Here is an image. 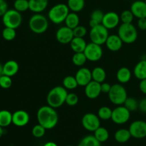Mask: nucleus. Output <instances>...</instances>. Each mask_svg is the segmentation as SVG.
<instances>
[{"mask_svg":"<svg viewBox=\"0 0 146 146\" xmlns=\"http://www.w3.org/2000/svg\"><path fill=\"white\" fill-rule=\"evenodd\" d=\"M38 124L42 125L46 130H50L56 126L58 121V115L55 108L49 105L40 107L36 113Z\"/></svg>","mask_w":146,"mask_h":146,"instance_id":"1","label":"nucleus"},{"mask_svg":"<svg viewBox=\"0 0 146 146\" xmlns=\"http://www.w3.org/2000/svg\"><path fill=\"white\" fill-rule=\"evenodd\" d=\"M68 92L62 86H56L48 92L46 97L48 105L54 108H58L66 103Z\"/></svg>","mask_w":146,"mask_h":146,"instance_id":"2","label":"nucleus"},{"mask_svg":"<svg viewBox=\"0 0 146 146\" xmlns=\"http://www.w3.org/2000/svg\"><path fill=\"white\" fill-rule=\"evenodd\" d=\"M69 9L67 4H57L48 11V17L50 21L56 24H59L65 21L66 18L69 14Z\"/></svg>","mask_w":146,"mask_h":146,"instance_id":"3","label":"nucleus"},{"mask_svg":"<svg viewBox=\"0 0 146 146\" xmlns=\"http://www.w3.org/2000/svg\"><path fill=\"white\" fill-rule=\"evenodd\" d=\"M29 26L30 29L35 34H43L48 29V21L46 17L41 13L34 14L29 19Z\"/></svg>","mask_w":146,"mask_h":146,"instance_id":"4","label":"nucleus"},{"mask_svg":"<svg viewBox=\"0 0 146 146\" xmlns=\"http://www.w3.org/2000/svg\"><path fill=\"white\" fill-rule=\"evenodd\" d=\"M118 35L123 41L126 44H131L136 41L138 38V31L135 26L131 24H123L119 27L118 30Z\"/></svg>","mask_w":146,"mask_h":146,"instance_id":"5","label":"nucleus"},{"mask_svg":"<svg viewBox=\"0 0 146 146\" xmlns=\"http://www.w3.org/2000/svg\"><path fill=\"white\" fill-rule=\"evenodd\" d=\"M108 97L113 104L121 105L124 104L128 98V94L125 88L122 84H115L111 87V90L108 93Z\"/></svg>","mask_w":146,"mask_h":146,"instance_id":"6","label":"nucleus"},{"mask_svg":"<svg viewBox=\"0 0 146 146\" xmlns=\"http://www.w3.org/2000/svg\"><path fill=\"white\" fill-rule=\"evenodd\" d=\"M2 22L5 27L12 29H17L20 27L22 22V16L14 9H8L7 12L3 15Z\"/></svg>","mask_w":146,"mask_h":146,"instance_id":"7","label":"nucleus"},{"mask_svg":"<svg viewBox=\"0 0 146 146\" xmlns=\"http://www.w3.org/2000/svg\"><path fill=\"white\" fill-rule=\"evenodd\" d=\"M89 36L91 42L102 45L106 44V42L109 36L108 29H107L102 24H101L91 29Z\"/></svg>","mask_w":146,"mask_h":146,"instance_id":"8","label":"nucleus"},{"mask_svg":"<svg viewBox=\"0 0 146 146\" xmlns=\"http://www.w3.org/2000/svg\"><path fill=\"white\" fill-rule=\"evenodd\" d=\"M98 115L92 113H88L83 116L81 119L82 126L86 130L94 132L100 127L101 121Z\"/></svg>","mask_w":146,"mask_h":146,"instance_id":"9","label":"nucleus"},{"mask_svg":"<svg viewBox=\"0 0 146 146\" xmlns=\"http://www.w3.org/2000/svg\"><path fill=\"white\" fill-rule=\"evenodd\" d=\"M131 117V112L125 106L119 105L112 111L111 120L114 123L122 125L126 123Z\"/></svg>","mask_w":146,"mask_h":146,"instance_id":"10","label":"nucleus"},{"mask_svg":"<svg viewBox=\"0 0 146 146\" xmlns=\"http://www.w3.org/2000/svg\"><path fill=\"white\" fill-rule=\"evenodd\" d=\"M84 53L86 57L87 60L91 62H96L101 60L103 56V50L101 45L90 42L87 44Z\"/></svg>","mask_w":146,"mask_h":146,"instance_id":"11","label":"nucleus"},{"mask_svg":"<svg viewBox=\"0 0 146 146\" xmlns=\"http://www.w3.org/2000/svg\"><path fill=\"white\" fill-rule=\"evenodd\" d=\"M131 137L137 139L146 137V122L143 120H135L133 122L129 127Z\"/></svg>","mask_w":146,"mask_h":146,"instance_id":"12","label":"nucleus"},{"mask_svg":"<svg viewBox=\"0 0 146 146\" xmlns=\"http://www.w3.org/2000/svg\"><path fill=\"white\" fill-rule=\"evenodd\" d=\"M56 37L57 41L61 44H68L74 39V31H73L72 29H70L69 27L64 26L57 30L56 33Z\"/></svg>","mask_w":146,"mask_h":146,"instance_id":"13","label":"nucleus"},{"mask_svg":"<svg viewBox=\"0 0 146 146\" xmlns=\"http://www.w3.org/2000/svg\"><path fill=\"white\" fill-rule=\"evenodd\" d=\"M75 77L78 84L81 87H86L90 82L92 81L91 71L86 67H81L76 73Z\"/></svg>","mask_w":146,"mask_h":146,"instance_id":"14","label":"nucleus"},{"mask_svg":"<svg viewBox=\"0 0 146 146\" xmlns=\"http://www.w3.org/2000/svg\"><path fill=\"white\" fill-rule=\"evenodd\" d=\"M120 16L114 11H109L104 14L102 24L107 29H112L115 28L119 24Z\"/></svg>","mask_w":146,"mask_h":146,"instance_id":"15","label":"nucleus"},{"mask_svg":"<svg viewBox=\"0 0 146 146\" xmlns=\"http://www.w3.org/2000/svg\"><path fill=\"white\" fill-rule=\"evenodd\" d=\"M29 120V115L25 110H17L12 113V123L17 127H24L27 125Z\"/></svg>","mask_w":146,"mask_h":146,"instance_id":"16","label":"nucleus"},{"mask_svg":"<svg viewBox=\"0 0 146 146\" xmlns=\"http://www.w3.org/2000/svg\"><path fill=\"white\" fill-rule=\"evenodd\" d=\"M101 93V83L92 80L85 87L86 96L91 100L97 98Z\"/></svg>","mask_w":146,"mask_h":146,"instance_id":"17","label":"nucleus"},{"mask_svg":"<svg viewBox=\"0 0 146 146\" xmlns=\"http://www.w3.org/2000/svg\"><path fill=\"white\" fill-rule=\"evenodd\" d=\"M131 11L134 17L138 19L146 18V3L145 1L137 0L133 2L131 7Z\"/></svg>","mask_w":146,"mask_h":146,"instance_id":"18","label":"nucleus"},{"mask_svg":"<svg viewBox=\"0 0 146 146\" xmlns=\"http://www.w3.org/2000/svg\"><path fill=\"white\" fill-rule=\"evenodd\" d=\"M123 43V42L118 34H112L108 36L106 42V45L110 51L117 52L121 50Z\"/></svg>","mask_w":146,"mask_h":146,"instance_id":"19","label":"nucleus"},{"mask_svg":"<svg viewBox=\"0 0 146 146\" xmlns=\"http://www.w3.org/2000/svg\"><path fill=\"white\" fill-rule=\"evenodd\" d=\"M19 69L18 62L15 60H9L3 64V74L13 77L17 74Z\"/></svg>","mask_w":146,"mask_h":146,"instance_id":"20","label":"nucleus"},{"mask_svg":"<svg viewBox=\"0 0 146 146\" xmlns=\"http://www.w3.org/2000/svg\"><path fill=\"white\" fill-rule=\"evenodd\" d=\"M29 10L35 14H39L46 9L48 0H29Z\"/></svg>","mask_w":146,"mask_h":146,"instance_id":"21","label":"nucleus"},{"mask_svg":"<svg viewBox=\"0 0 146 146\" xmlns=\"http://www.w3.org/2000/svg\"><path fill=\"white\" fill-rule=\"evenodd\" d=\"M71 48L75 53L84 52L86 47L87 43L84 38L81 37H74L70 42Z\"/></svg>","mask_w":146,"mask_h":146,"instance_id":"22","label":"nucleus"},{"mask_svg":"<svg viewBox=\"0 0 146 146\" xmlns=\"http://www.w3.org/2000/svg\"><path fill=\"white\" fill-rule=\"evenodd\" d=\"M135 77L140 80L146 79V60L138 62L133 70Z\"/></svg>","mask_w":146,"mask_h":146,"instance_id":"23","label":"nucleus"},{"mask_svg":"<svg viewBox=\"0 0 146 146\" xmlns=\"http://www.w3.org/2000/svg\"><path fill=\"white\" fill-rule=\"evenodd\" d=\"M131 72L128 67H121L119 70L117 71L116 78L118 81L121 84H125L131 80Z\"/></svg>","mask_w":146,"mask_h":146,"instance_id":"24","label":"nucleus"},{"mask_svg":"<svg viewBox=\"0 0 146 146\" xmlns=\"http://www.w3.org/2000/svg\"><path fill=\"white\" fill-rule=\"evenodd\" d=\"M92 80L98 83H103L106 78V73L105 70L101 67H96L91 71Z\"/></svg>","mask_w":146,"mask_h":146,"instance_id":"25","label":"nucleus"},{"mask_svg":"<svg viewBox=\"0 0 146 146\" xmlns=\"http://www.w3.org/2000/svg\"><path fill=\"white\" fill-rule=\"evenodd\" d=\"M131 137L129 130L121 128L117 130L115 133V139L118 143H125L130 140Z\"/></svg>","mask_w":146,"mask_h":146,"instance_id":"26","label":"nucleus"},{"mask_svg":"<svg viewBox=\"0 0 146 146\" xmlns=\"http://www.w3.org/2000/svg\"><path fill=\"white\" fill-rule=\"evenodd\" d=\"M12 123V113L7 110H0V126L6 127Z\"/></svg>","mask_w":146,"mask_h":146,"instance_id":"27","label":"nucleus"},{"mask_svg":"<svg viewBox=\"0 0 146 146\" xmlns=\"http://www.w3.org/2000/svg\"><path fill=\"white\" fill-rule=\"evenodd\" d=\"M79 21L80 19L77 13L70 12L66 17V18L64 22H65L66 27L74 29V28H76V27L79 25Z\"/></svg>","mask_w":146,"mask_h":146,"instance_id":"28","label":"nucleus"},{"mask_svg":"<svg viewBox=\"0 0 146 146\" xmlns=\"http://www.w3.org/2000/svg\"><path fill=\"white\" fill-rule=\"evenodd\" d=\"M67 6L72 12H79L85 7V0H68Z\"/></svg>","mask_w":146,"mask_h":146,"instance_id":"29","label":"nucleus"},{"mask_svg":"<svg viewBox=\"0 0 146 146\" xmlns=\"http://www.w3.org/2000/svg\"><path fill=\"white\" fill-rule=\"evenodd\" d=\"M94 133V137L100 142V143H104L106 142L109 137V133H108V130L104 127H101L100 126Z\"/></svg>","mask_w":146,"mask_h":146,"instance_id":"30","label":"nucleus"},{"mask_svg":"<svg viewBox=\"0 0 146 146\" xmlns=\"http://www.w3.org/2000/svg\"><path fill=\"white\" fill-rule=\"evenodd\" d=\"M78 146H101V143L94 135H87L81 139Z\"/></svg>","mask_w":146,"mask_h":146,"instance_id":"31","label":"nucleus"},{"mask_svg":"<svg viewBox=\"0 0 146 146\" xmlns=\"http://www.w3.org/2000/svg\"><path fill=\"white\" fill-rule=\"evenodd\" d=\"M78 86L77 80L74 76H66L63 80V87L66 90H74Z\"/></svg>","mask_w":146,"mask_h":146,"instance_id":"32","label":"nucleus"},{"mask_svg":"<svg viewBox=\"0 0 146 146\" xmlns=\"http://www.w3.org/2000/svg\"><path fill=\"white\" fill-rule=\"evenodd\" d=\"M112 111L110 107L107 106H103L100 107L98 111V116L100 120H108L111 119L112 117Z\"/></svg>","mask_w":146,"mask_h":146,"instance_id":"33","label":"nucleus"},{"mask_svg":"<svg viewBox=\"0 0 146 146\" xmlns=\"http://www.w3.org/2000/svg\"><path fill=\"white\" fill-rule=\"evenodd\" d=\"M14 9L19 12H24L29 9V0H15L14 2Z\"/></svg>","mask_w":146,"mask_h":146,"instance_id":"34","label":"nucleus"},{"mask_svg":"<svg viewBox=\"0 0 146 146\" xmlns=\"http://www.w3.org/2000/svg\"><path fill=\"white\" fill-rule=\"evenodd\" d=\"M87 58L84 52H77L73 55L72 62L78 67H82L86 64Z\"/></svg>","mask_w":146,"mask_h":146,"instance_id":"35","label":"nucleus"},{"mask_svg":"<svg viewBox=\"0 0 146 146\" xmlns=\"http://www.w3.org/2000/svg\"><path fill=\"white\" fill-rule=\"evenodd\" d=\"M138 104H139V102H138V100L133 97H128L124 102V106L130 112H133L138 110Z\"/></svg>","mask_w":146,"mask_h":146,"instance_id":"36","label":"nucleus"},{"mask_svg":"<svg viewBox=\"0 0 146 146\" xmlns=\"http://www.w3.org/2000/svg\"><path fill=\"white\" fill-rule=\"evenodd\" d=\"M1 34H2V37L6 41H12L17 36L15 29L9 28V27H5L3 29Z\"/></svg>","mask_w":146,"mask_h":146,"instance_id":"37","label":"nucleus"},{"mask_svg":"<svg viewBox=\"0 0 146 146\" xmlns=\"http://www.w3.org/2000/svg\"><path fill=\"white\" fill-rule=\"evenodd\" d=\"M133 17L134 16L131 10H124L120 15V19L123 24H131Z\"/></svg>","mask_w":146,"mask_h":146,"instance_id":"38","label":"nucleus"},{"mask_svg":"<svg viewBox=\"0 0 146 146\" xmlns=\"http://www.w3.org/2000/svg\"><path fill=\"white\" fill-rule=\"evenodd\" d=\"M31 133H32L34 137H36V138H40V137H42L45 135L46 128H44L40 124L36 125L35 126L33 127L32 130H31Z\"/></svg>","mask_w":146,"mask_h":146,"instance_id":"39","label":"nucleus"},{"mask_svg":"<svg viewBox=\"0 0 146 146\" xmlns=\"http://www.w3.org/2000/svg\"><path fill=\"white\" fill-rule=\"evenodd\" d=\"M104 13L100 9H95L91 14L90 19L96 21L98 24H102L103 19H104Z\"/></svg>","mask_w":146,"mask_h":146,"instance_id":"40","label":"nucleus"},{"mask_svg":"<svg viewBox=\"0 0 146 146\" xmlns=\"http://www.w3.org/2000/svg\"><path fill=\"white\" fill-rule=\"evenodd\" d=\"M12 85V80L11 77L2 74L0 77V87L3 89H9Z\"/></svg>","mask_w":146,"mask_h":146,"instance_id":"41","label":"nucleus"},{"mask_svg":"<svg viewBox=\"0 0 146 146\" xmlns=\"http://www.w3.org/2000/svg\"><path fill=\"white\" fill-rule=\"evenodd\" d=\"M74 31V37H81V38H84L87 34V29L84 26L78 25L76 28L73 29Z\"/></svg>","mask_w":146,"mask_h":146,"instance_id":"42","label":"nucleus"},{"mask_svg":"<svg viewBox=\"0 0 146 146\" xmlns=\"http://www.w3.org/2000/svg\"><path fill=\"white\" fill-rule=\"evenodd\" d=\"M78 102V97L76 94L74 92L68 93L66 99V103L69 106H74Z\"/></svg>","mask_w":146,"mask_h":146,"instance_id":"43","label":"nucleus"},{"mask_svg":"<svg viewBox=\"0 0 146 146\" xmlns=\"http://www.w3.org/2000/svg\"><path fill=\"white\" fill-rule=\"evenodd\" d=\"M8 4L6 0H0V17H2L8 10Z\"/></svg>","mask_w":146,"mask_h":146,"instance_id":"44","label":"nucleus"},{"mask_svg":"<svg viewBox=\"0 0 146 146\" xmlns=\"http://www.w3.org/2000/svg\"><path fill=\"white\" fill-rule=\"evenodd\" d=\"M111 87H112V85H111L109 83L104 82L103 83H101V92L106 93V94H108L110 90H111Z\"/></svg>","mask_w":146,"mask_h":146,"instance_id":"45","label":"nucleus"},{"mask_svg":"<svg viewBox=\"0 0 146 146\" xmlns=\"http://www.w3.org/2000/svg\"><path fill=\"white\" fill-rule=\"evenodd\" d=\"M138 109L140 111L143 113H146V98H143L139 102Z\"/></svg>","mask_w":146,"mask_h":146,"instance_id":"46","label":"nucleus"},{"mask_svg":"<svg viewBox=\"0 0 146 146\" xmlns=\"http://www.w3.org/2000/svg\"><path fill=\"white\" fill-rule=\"evenodd\" d=\"M138 27L140 29L146 30V18L138 19Z\"/></svg>","mask_w":146,"mask_h":146,"instance_id":"47","label":"nucleus"},{"mask_svg":"<svg viewBox=\"0 0 146 146\" xmlns=\"http://www.w3.org/2000/svg\"><path fill=\"white\" fill-rule=\"evenodd\" d=\"M139 88L141 92L146 94V79L141 80L139 84Z\"/></svg>","mask_w":146,"mask_h":146,"instance_id":"48","label":"nucleus"},{"mask_svg":"<svg viewBox=\"0 0 146 146\" xmlns=\"http://www.w3.org/2000/svg\"><path fill=\"white\" fill-rule=\"evenodd\" d=\"M44 146H58V145L54 142H47L44 145Z\"/></svg>","mask_w":146,"mask_h":146,"instance_id":"49","label":"nucleus"},{"mask_svg":"<svg viewBox=\"0 0 146 146\" xmlns=\"http://www.w3.org/2000/svg\"><path fill=\"white\" fill-rule=\"evenodd\" d=\"M3 128H4V127L0 126V138H1V137L3 136V135H4V129Z\"/></svg>","mask_w":146,"mask_h":146,"instance_id":"50","label":"nucleus"},{"mask_svg":"<svg viewBox=\"0 0 146 146\" xmlns=\"http://www.w3.org/2000/svg\"><path fill=\"white\" fill-rule=\"evenodd\" d=\"M3 74V65L1 63H0V77Z\"/></svg>","mask_w":146,"mask_h":146,"instance_id":"51","label":"nucleus"},{"mask_svg":"<svg viewBox=\"0 0 146 146\" xmlns=\"http://www.w3.org/2000/svg\"><path fill=\"white\" fill-rule=\"evenodd\" d=\"M66 146H73V145H66Z\"/></svg>","mask_w":146,"mask_h":146,"instance_id":"52","label":"nucleus"},{"mask_svg":"<svg viewBox=\"0 0 146 146\" xmlns=\"http://www.w3.org/2000/svg\"><path fill=\"white\" fill-rule=\"evenodd\" d=\"M145 3H146V0H145Z\"/></svg>","mask_w":146,"mask_h":146,"instance_id":"53","label":"nucleus"}]
</instances>
